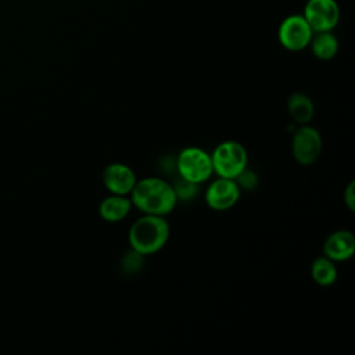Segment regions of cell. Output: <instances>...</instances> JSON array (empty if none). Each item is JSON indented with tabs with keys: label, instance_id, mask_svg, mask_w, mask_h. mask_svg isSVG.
<instances>
[{
	"label": "cell",
	"instance_id": "12",
	"mask_svg": "<svg viewBox=\"0 0 355 355\" xmlns=\"http://www.w3.org/2000/svg\"><path fill=\"white\" fill-rule=\"evenodd\" d=\"M287 110L295 123L305 125L311 122V119L313 118L315 105L306 94L301 92H295L287 100Z\"/></svg>",
	"mask_w": 355,
	"mask_h": 355
},
{
	"label": "cell",
	"instance_id": "4",
	"mask_svg": "<svg viewBox=\"0 0 355 355\" xmlns=\"http://www.w3.org/2000/svg\"><path fill=\"white\" fill-rule=\"evenodd\" d=\"M176 169L179 176L194 184L207 182L214 173L211 155L198 147L183 148L178 155Z\"/></svg>",
	"mask_w": 355,
	"mask_h": 355
},
{
	"label": "cell",
	"instance_id": "11",
	"mask_svg": "<svg viewBox=\"0 0 355 355\" xmlns=\"http://www.w3.org/2000/svg\"><path fill=\"white\" fill-rule=\"evenodd\" d=\"M132 209V201L126 196L111 194L105 197L98 205V215L105 222H119L125 219Z\"/></svg>",
	"mask_w": 355,
	"mask_h": 355
},
{
	"label": "cell",
	"instance_id": "2",
	"mask_svg": "<svg viewBox=\"0 0 355 355\" xmlns=\"http://www.w3.org/2000/svg\"><path fill=\"white\" fill-rule=\"evenodd\" d=\"M171 227L164 216L144 214L129 229L128 241L133 251L140 255L158 252L169 240Z\"/></svg>",
	"mask_w": 355,
	"mask_h": 355
},
{
	"label": "cell",
	"instance_id": "5",
	"mask_svg": "<svg viewBox=\"0 0 355 355\" xmlns=\"http://www.w3.org/2000/svg\"><path fill=\"white\" fill-rule=\"evenodd\" d=\"M313 31L301 14H291L286 17L279 26V42L290 51H300L309 46Z\"/></svg>",
	"mask_w": 355,
	"mask_h": 355
},
{
	"label": "cell",
	"instance_id": "10",
	"mask_svg": "<svg viewBox=\"0 0 355 355\" xmlns=\"http://www.w3.org/2000/svg\"><path fill=\"white\" fill-rule=\"evenodd\" d=\"M355 251V237L349 230H336L327 236L323 244V254L333 262L349 259Z\"/></svg>",
	"mask_w": 355,
	"mask_h": 355
},
{
	"label": "cell",
	"instance_id": "14",
	"mask_svg": "<svg viewBox=\"0 0 355 355\" xmlns=\"http://www.w3.org/2000/svg\"><path fill=\"white\" fill-rule=\"evenodd\" d=\"M311 276L319 286H330L337 279V269L334 262L326 255L316 258L311 265Z\"/></svg>",
	"mask_w": 355,
	"mask_h": 355
},
{
	"label": "cell",
	"instance_id": "16",
	"mask_svg": "<svg viewBox=\"0 0 355 355\" xmlns=\"http://www.w3.org/2000/svg\"><path fill=\"white\" fill-rule=\"evenodd\" d=\"M236 179H239L240 184H243L245 189H254L257 186V176L252 172H248L247 168Z\"/></svg>",
	"mask_w": 355,
	"mask_h": 355
},
{
	"label": "cell",
	"instance_id": "9",
	"mask_svg": "<svg viewBox=\"0 0 355 355\" xmlns=\"http://www.w3.org/2000/svg\"><path fill=\"white\" fill-rule=\"evenodd\" d=\"M136 182L137 179L133 169L122 162L108 164L103 171V183L111 194H130Z\"/></svg>",
	"mask_w": 355,
	"mask_h": 355
},
{
	"label": "cell",
	"instance_id": "15",
	"mask_svg": "<svg viewBox=\"0 0 355 355\" xmlns=\"http://www.w3.org/2000/svg\"><path fill=\"white\" fill-rule=\"evenodd\" d=\"M175 193H176V197L178 200H189V198H193L196 191H197V184L183 179L182 176H179L178 180H175V183L172 184Z\"/></svg>",
	"mask_w": 355,
	"mask_h": 355
},
{
	"label": "cell",
	"instance_id": "6",
	"mask_svg": "<svg viewBox=\"0 0 355 355\" xmlns=\"http://www.w3.org/2000/svg\"><path fill=\"white\" fill-rule=\"evenodd\" d=\"M322 136L319 130L308 123L300 125L293 135L291 150L295 161L301 165L313 164L322 153Z\"/></svg>",
	"mask_w": 355,
	"mask_h": 355
},
{
	"label": "cell",
	"instance_id": "17",
	"mask_svg": "<svg viewBox=\"0 0 355 355\" xmlns=\"http://www.w3.org/2000/svg\"><path fill=\"white\" fill-rule=\"evenodd\" d=\"M354 189H355V183L351 182L347 186L345 191H344V202H345V205L348 207V209L351 212L355 211V193H354Z\"/></svg>",
	"mask_w": 355,
	"mask_h": 355
},
{
	"label": "cell",
	"instance_id": "13",
	"mask_svg": "<svg viewBox=\"0 0 355 355\" xmlns=\"http://www.w3.org/2000/svg\"><path fill=\"white\" fill-rule=\"evenodd\" d=\"M309 42L311 50L313 55L319 60H331L338 51V42L337 37L331 33V31L326 32H315Z\"/></svg>",
	"mask_w": 355,
	"mask_h": 355
},
{
	"label": "cell",
	"instance_id": "3",
	"mask_svg": "<svg viewBox=\"0 0 355 355\" xmlns=\"http://www.w3.org/2000/svg\"><path fill=\"white\" fill-rule=\"evenodd\" d=\"M212 169L220 178L236 179L248 164V154L245 147L236 140H226L219 143L212 154Z\"/></svg>",
	"mask_w": 355,
	"mask_h": 355
},
{
	"label": "cell",
	"instance_id": "8",
	"mask_svg": "<svg viewBox=\"0 0 355 355\" xmlns=\"http://www.w3.org/2000/svg\"><path fill=\"white\" fill-rule=\"evenodd\" d=\"M240 198V186L236 179L220 178L212 180L205 190V202L214 211H226Z\"/></svg>",
	"mask_w": 355,
	"mask_h": 355
},
{
	"label": "cell",
	"instance_id": "7",
	"mask_svg": "<svg viewBox=\"0 0 355 355\" xmlns=\"http://www.w3.org/2000/svg\"><path fill=\"white\" fill-rule=\"evenodd\" d=\"M304 18L315 32L331 31L340 19V8L336 0H308Z\"/></svg>",
	"mask_w": 355,
	"mask_h": 355
},
{
	"label": "cell",
	"instance_id": "1",
	"mask_svg": "<svg viewBox=\"0 0 355 355\" xmlns=\"http://www.w3.org/2000/svg\"><path fill=\"white\" fill-rule=\"evenodd\" d=\"M130 201L143 214L165 216L173 211L178 197L172 184L165 179L144 178L133 186Z\"/></svg>",
	"mask_w": 355,
	"mask_h": 355
}]
</instances>
